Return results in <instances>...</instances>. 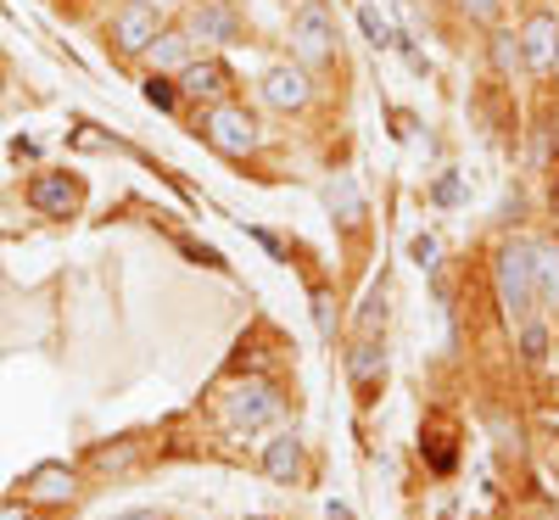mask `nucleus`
I'll return each instance as SVG.
<instances>
[{"label":"nucleus","mask_w":559,"mask_h":520,"mask_svg":"<svg viewBox=\"0 0 559 520\" xmlns=\"http://www.w3.org/2000/svg\"><path fill=\"white\" fill-rule=\"evenodd\" d=\"M146 7H174V0H146Z\"/></svg>","instance_id":"nucleus-28"},{"label":"nucleus","mask_w":559,"mask_h":520,"mask_svg":"<svg viewBox=\"0 0 559 520\" xmlns=\"http://www.w3.org/2000/svg\"><path fill=\"white\" fill-rule=\"evenodd\" d=\"M537 247V292L543 303H559V241H532Z\"/></svg>","instance_id":"nucleus-14"},{"label":"nucleus","mask_w":559,"mask_h":520,"mask_svg":"<svg viewBox=\"0 0 559 520\" xmlns=\"http://www.w3.org/2000/svg\"><path fill=\"white\" fill-rule=\"evenodd\" d=\"M0 90H7V79H0Z\"/></svg>","instance_id":"nucleus-30"},{"label":"nucleus","mask_w":559,"mask_h":520,"mask_svg":"<svg viewBox=\"0 0 559 520\" xmlns=\"http://www.w3.org/2000/svg\"><path fill=\"white\" fill-rule=\"evenodd\" d=\"M292 51H297L302 68H331L336 62V23L319 0H308V7L292 17Z\"/></svg>","instance_id":"nucleus-3"},{"label":"nucleus","mask_w":559,"mask_h":520,"mask_svg":"<svg viewBox=\"0 0 559 520\" xmlns=\"http://www.w3.org/2000/svg\"><path fill=\"white\" fill-rule=\"evenodd\" d=\"M437 202H448V208L459 202V185H453V179H442V185H437Z\"/></svg>","instance_id":"nucleus-24"},{"label":"nucleus","mask_w":559,"mask_h":520,"mask_svg":"<svg viewBox=\"0 0 559 520\" xmlns=\"http://www.w3.org/2000/svg\"><path fill=\"white\" fill-rule=\"evenodd\" d=\"M263 102H269L274 113H302V107L313 102V84H308V73H302V68L280 62V68H269V73H263Z\"/></svg>","instance_id":"nucleus-8"},{"label":"nucleus","mask_w":559,"mask_h":520,"mask_svg":"<svg viewBox=\"0 0 559 520\" xmlns=\"http://www.w3.org/2000/svg\"><path fill=\"white\" fill-rule=\"evenodd\" d=\"M554 68H559V57H554Z\"/></svg>","instance_id":"nucleus-31"},{"label":"nucleus","mask_w":559,"mask_h":520,"mask_svg":"<svg viewBox=\"0 0 559 520\" xmlns=\"http://www.w3.org/2000/svg\"><path fill=\"white\" fill-rule=\"evenodd\" d=\"M521 57H526V68H554V57H559V17L554 12H532L526 17Z\"/></svg>","instance_id":"nucleus-10"},{"label":"nucleus","mask_w":559,"mask_h":520,"mask_svg":"<svg viewBox=\"0 0 559 520\" xmlns=\"http://www.w3.org/2000/svg\"><path fill=\"white\" fill-rule=\"evenodd\" d=\"M146 107H157V113H174V107H179V84H168L163 73H152V79H146Z\"/></svg>","instance_id":"nucleus-18"},{"label":"nucleus","mask_w":559,"mask_h":520,"mask_svg":"<svg viewBox=\"0 0 559 520\" xmlns=\"http://www.w3.org/2000/svg\"><path fill=\"white\" fill-rule=\"evenodd\" d=\"M185 34H191L197 51H207V45H229V39H236L241 34V17H236L229 0H202V7L185 17Z\"/></svg>","instance_id":"nucleus-6"},{"label":"nucleus","mask_w":559,"mask_h":520,"mask_svg":"<svg viewBox=\"0 0 559 520\" xmlns=\"http://www.w3.org/2000/svg\"><path fill=\"white\" fill-rule=\"evenodd\" d=\"M554 213H559V179H554Z\"/></svg>","instance_id":"nucleus-27"},{"label":"nucleus","mask_w":559,"mask_h":520,"mask_svg":"<svg viewBox=\"0 0 559 520\" xmlns=\"http://www.w3.org/2000/svg\"><path fill=\"white\" fill-rule=\"evenodd\" d=\"M313 324L324 330V336L336 330V314H331V297H324V292H313Z\"/></svg>","instance_id":"nucleus-22"},{"label":"nucleus","mask_w":559,"mask_h":520,"mask_svg":"<svg viewBox=\"0 0 559 520\" xmlns=\"http://www.w3.org/2000/svg\"><path fill=\"white\" fill-rule=\"evenodd\" d=\"M521 353H526V358H543V353H548V336H543L537 319H526V330H521Z\"/></svg>","instance_id":"nucleus-21"},{"label":"nucleus","mask_w":559,"mask_h":520,"mask_svg":"<svg viewBox=\"0 0 559 520\" xmlns=\"http://www.w3.org/2000/svg\"><path fill=\"white\" fill-rule=\"evenodd\" d=\"M498 303L515 324H526L537 314L543 292H537V247L532 241H509L498 252Z\"/></svg>","instance_id":"nucleus-1"},{"label":"nucleus","mask_w":559,"mask_h":520,"mask_svg":"<svg viewBox=\"0 0 559 520\" xmlns=\"http://www.w3.org/2000/svg\"><path fill=\"white\" fill-rule=\"evenodd\" d=\"M73 487H79V482H73V470H68V464H39L34 476L23 482V493H28L34 504H68Z\"/></svg>","instance_id":"nucleus-11"},{"label":"nucleus","mask_w":559,"mask_h":520,"mask_svg":"<svg viewBox=\"0 0 559 520\" xmlns=\"http://www.w3.org/2000/svg\"><path fill=\"white\" fill-rule=\"evenodd\" d=\"M118 520H163V515H152V509H129V515H118Z\"/></svg>","instance_id":"nucleus-26"},{"label":"nucleus","mask_w":559,"mask_h":520,"mask_svg":"<svg viewBox=\"0 0 559 520\" xmlns=\"http://www.w3.org/2000/svg\"><path fill=\"white\" fill-rule=\"evenodd\" d=\"M526 57H521V39L515 34H492V68L498 73H515Z\"/></svg>","instance_id":"nucleus-17"},{"label":"nucleus","mask_w":559,"mask_h":520,"mask_svg":"<svg viewBox=\"0 0 559 520\" xmlns=\"http://www.w3.org/2000/svg\"><path fill=\"white\" fill-rule=\"evenodd\" d=\"M191 51H197V45H191V34H185V28H163L152 39V62L157 68H191Z\"/></svg>","instance_id":"nucleus-13"},{"label":"nucleus","mask_w":559,"mask_h":520,"mask_svg":"<svg viewBox=\"0 0 559 520\" xmlns=\"http://www.w3.org/2000/svg\"><path fill=\"white\" fill-rule=\"evenodd\" d=\"M112 45L123 57H140V51H152V39L163 34V23H157V7H146V0H123V7L112 12Z\"/></svg>","instance_id":"nucleus-5"},{"label":"nucleus","mask_w":559,"mask_h":520,"mask_svg":"<svg viewBox=\"0 0 559 520\" xmlns=\"http://www.w3.org/2000/svg\"><path fill=\"white\" fill-rule=\"evenodd\" d=\"M0 520H28V509L23 504H0Z\"/></svg>","instance_id":"nucleus-25"},{"label":"nucleus","mask_w":559,"mask_h":520,"mask_svg":"<svg viewBox=\"0 0 559 520\" xmlns=\"http://www.w3.org/2000/svg\"><path fill=\"white\" fill-rule=\"evenodd\" d=\"M79 202H84V185H79L73 174H39V179L28 185V208L45 213V218H73Z\"/></svg>","instance_id":"nucleus-7"},{"label":"nucleus","mask_w":559,"mask_h":520,"mask_svg":"<svg viewBox=\"0 0 559 520\" xmlns=\"http://www.w3.org/2000/svg\"><path fill=\"white\" fill-rule=\"evenodd\" d=\"M202 134H207V146H218L224 157H247V152L258 146V123H252V113L236 107V102L207 107V113H202Z\"/></svg>","instance_id":"nucleus-4"},{"label":"nucleus","mask_w":559,"mask_h":520,"mask_svg":"<svg viewBox=\"0 0 559 520\" xmlns=\"http://www.w3.org/2000/svg\"><path fill=\"white\" fill-rule=\"evenodd\" d=\"M408 258H414L419 269H431V263L442 258V241H437V235H414V241H408Z\"/></svg>","instance_id":"nucleus-20"},{"label":"nucleus","mask_w":559,"mask_h":520,"mask_svg":"<svg viewBox=\"0 0 559 520\" xmlns=\"http://www.w3.org/2000/svg\"><path fill=\"white\" fill-rule=\"evenodd\" d=\"M554 152H559V134H554Z\"/></svg>","instance_id":"nucleus-29"},{"label":"nucleus","mask_w":559,"mask_h":520,"mask_svg":"<svg viewBox=\"0 0 559 520\" xmlns=\"http://www.w3.org/2000/svg\"><path fill=\"white\" fill-rule=\"evenodd\" d=\"M376 375H381V347L364 336V342H358V353H353V381L369 392V387H376Z\"/></svg>","instance_id":"nucleus-15"},{"label":"nucleus","mask_w":559,"mask_h":520,"mask_svg":"<svg viewBox=\"0 0 559 520\" xmlns=\"http://www.w3.org/2000/svg\"><path fill=\"white\" fill-rule=\"evenodd\" d=\"M229 90H236V79H229L224 62H191V68H185V79H179V96L207 102V107L229 102Z\"/></svg>","instance_id":"nucleus-9"},{"label":"nucleus","mask_w":559,"mask_h":520,"mask_svg":"<svg viewBox=\"0 0 559 520\" xmlns=\"http://www.w3.org/2000/svg\"><path fill=\"white\" fill-rule=\"evenodd\" d=\"M331 208L342 213V224H358V218H364V202H358V191H353V179H336V185H331Z\"/></svg>","instance_id":"nucleus-16"},{"label":"nucleus","mask_w":559,"mask_h":520,"mask_svg":"<svg viewBox=\"0 0 559 520\" xmlns=\"http://www.w3.org/2000/svg\"><path fill=\"white\" fill-rule=\"evenodd\" d=\"M302 470V442L297 437H274L269 448H263V476L269 482H292Z\"/></svg>","instance_id":"nucleus-12"},{"label":"nucleus","mask_w":559,"mask_h":520,"mask_svg":"<svg viewBox=\"0 0 559 520\" xmlns=\"http://www.w3.org/2000/svg\"><path fill=\"white\" fill-rule=\"evenodd\" d=\"M464 12H471L476 23H492L498 17V0H464Z\"/></svg>","instance_id":"nucleus-23"},{"label":"nucleus","mask_w":559,"mask_h":520,"mask_svg":"<svg viewBox=\"0 0 559 520\" xmlns=\"http://www.w3.org/2000/svg\"><path fill=\"white\" fill-rule=\"evenodd\" d=\"M280 414H286V398H280L274 381H258V375L241 387H229V398H224V419H229V432H241V437L263 432Z\"/></svg>","instance_id":"nucleus-2"},{"label":"nucleus","mask_w":559,"mask_h":520,"mask_svg":"<svg viewBox=\"0 0 559 520\" xmlns=\"http://www.w3.org/2000/svg\"><path fill=\"white\" fill-rule=\"evenodd\" d=\"M358 28H364V39H369V45H392V28L381 23V12H376V7H364V12H358Z\"/></svg>","instance_id":"nucleus-19"}]
</instances>
